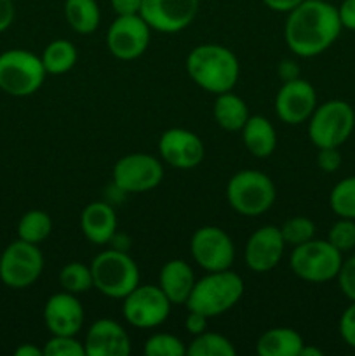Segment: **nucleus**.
<instances>
[{
  "mask_svg": "<svg viewBox=\"0 0 355 356\" xmlns=\"http://www.w3.org/2000/svg\"><path fill=\"white\" fill-rule=\"evenodd\" d=\"M341 21L338 7L331 2L303 0L287 13L284 38L289 51L299 58H315L326 52L340 37Z\"/></svg>",
  "mask_w": 355,
  "mask_h": 356,
  "instance_id": "nucleus-1",
  "label": "nucleus"
},
{
  "mask_svg": "<svg viewBox=\"0 0 355 356\" xmlns=\"http://www.w3.org/2000/svg\"><path fill=\"white\" fill-rule=\"evenodd\" d=\"M187 73L200 89L214 96L233 90L239 82L240 65L228 47L219 44L197 45L187 56Z\"/></svg>",
  "mask_w": 355,
  "mask_h": 356,
  "instance_id": "nucleus-2",
  "label": "nucleus"
},
{
  "mask_svg": "<svg viewBox=\"0 0 355 356\" xmlns=\"http://www.w3.org/2000/svg\"><path fill=\"white\" fill-rule=\"evenodd\" d=\"M246 285L240 275L232 270L209 271L204 278L195 282L187 308L198 312L207 318L230 312L242 299Z\"/></svg>",
  "mask_w": 355,
  "mask_h": 356,
  "instance_id": "nucleus-3",
  "label": "nucleus"
},
{
  "mask_svg": "<svg viewBox=\"0 0 355 356\" xmlns=\"http://www.w3.org/2000/svg\"><path fill=\"white\" fill-rule=\"evenodd\" d=\"M94 289L111 299H124L139 285V268L127 252L108 249L90 263Z\"/></svg>",
  "mask_w": 355,
  "mask_h": 356,
  "instance_id": "nucleus-4",
  "label": "nucleus"
},
{
  "mask_svg": "<svg viewBox=\"0 0 355 356\" xmlns=\"http://www.w3.org/2000/svg\"><path fill=\"white\" fill-rule=\"evenodd\" d=\"M277 198V190L270 177L261 170H239L226 184L228 205L240 216L256 218L270 211Z\"/></svg>",
  "mask_w": 355,
  "mask_h": 356,
  "instance_id": "nucleus-5",
  "label": "nucleus"
},
{
  "mask_svg": "<svg viewBox=\"0 0 355 356\" xmlns=\"http://www.w3.org/2000/svg\"><path fill=\"white\" fill-rule=\"evenodd\" d=\"M355 129V111L343 99L317 104L308 118V138L315 148H340Z\"/></svg>",
  "mask_w": 355,
  "mask_h": 356,
  "instance_id": "nucleus-6",
  "label": "nucleus"
},
{
  "mask_svg": "<svg viewBox=\"0 0 355 356\" xmlns=\"http://www.w3.org/2000/svg\"><path fill=\"white\" fill-rule=\"evenodd\" d=\"M44 63L26 49H9L0 54V90L13 97L33 96L44 83Z\"/></svg>",
  "mask_w": 355,
  "mask_h": 356,
  "instance_id": "nucleus-7",
  "label": "nucleus"
},
{
  "mask_svg": "<svg viewBox=\"0 0 355 356\" xmlns=\"http://www.w3.org/2000/svg\"><path fill=\"white\" fill-rule=\"evenodd\" d=\"M291 270L299 280L310 284H326L338 277L343 264V254L326 240H308L292 247Z\"/></svg>",
  "mask_w": 355,
  "mask_h": 356,
  "instance_id": "nucleus-8",
  "label": "nucleus"
},
{
  "mask_svg": "<svg viewBox=\"0 0 355 356\" xmlns=\"http://www.w3.org/2000/svg\"><path fill=\"white\" fill-rule=\"evenodd\" d=\"M44 271V254L38 245L17 238L0 256V280L9 289H28Z\"/></svg>",
  "mask_w": 355,
  "mask_h": 356,
  "instance_id": "nucleus-9",
  "label": "nucleus"
},
{
  "mask_svg": "<svg viewBox=\"0 0 355 356\" xmlns=\"http://www.w3.org/2000/svg\"><path fill=\"white\" fill-rule=\"evenodd\" d=\"M171 306L159 285H138L122 299V315L136 329H155L169 318Z\"/></svg>",
  "mask_w": 355,
  "mask_h": 356,
  "instance_id": "nucleus-10",
  "label": "nucleus"
},
{
  "mask_svg": "<svg viewBox=\"0 0 355 356\" xmlns=\"http://www.w3.org/2000/svg\"><path fill=\"white\" fill-rule=\"evenodd\" d=\"M162 162L148 153H131L113 165V184L122 193H146L162 183Z\"/></svg>",
  "mask_w": 355,
  "mask_h": 356,
  "instance_id": "nucleus-11",
  "label": "nucleus"
},
{
  "mask_svg": "<svg viewBox=\"0 0 355 356\" xmlns=\"http://www.w3.org/2000/svg\"><path fill=\"white\" fill-rule=\"evenodd\" d=\"M190 252L195 263L209 271L230 270L235 261V245L225 229L202 226L191 235Z\"/></svg>",
  "mask_w": 355,
  "mask_h": 356,
  "instance_id": "nucleus-12",
  "label": "nucleus"
},
{
  "mask_svg": "<svg viewBox=\"0 0 355 356\" xmlns=\"http://www.w3.org/2000/svg\"><path fill=\"white\" fill-rule=\"evenodd\" d=\"M152 28L139 14L117 16L106 33L108 51L120 61L141 58L150 45Z\"/></svg>",
  "mask_w": 355,
  "mask_h": 356,
  "instance_id": "nucleus-13",
  "label": "nucleus"
},
{
  "mask_svg": "<svg viewBox=\"0 0 355 356\" xmlns=\"http://www.w3.org/2000/svg\"><path fill=\"white\" fill-rule=\"evenodd\" d=\"M200 0H143L139 16L152 30L178 33L194 23Z\"/></svg>",
  "mask_w": 355,
  "mask_h": 356,
  "instance_id": "nucleus-14",
  "label": "nucleus"
},
{
  "mask_svg": "<svg viewBox=\"0 0 355 356\" xmlns=\"http://www.w3.org/2000/svg\"><path fill=\"white\" fill-rule=\"evenodd\" d=\"M160 159L174 169L188 170L200 165L205 156V146L195 132L173 127L162 132L159 139Z\"/></svg>",
  "mask_w": 355,
  "mask_h": 356,
  "instance_id": "nucleus-15",
  "label": "nucleus"
},
{
  "mask_svg": "<svg viewBox=\"0 0 355 356\" xmlns=\"http://www.w3.org/2000/svg\"><path fill=\"white\" fill-rule=\"evenodd\" d=\"M317 108V92L301 76L284 82L275 96V111L284 124L299 125L308 122Z\"/></svg>",
  "mask_w": 355,
  "mask_h": 356,
  "instance_id": "nucleus-16",
  "label": "nucleus"
},
{
  "mask_svg": "<svg viewBox=\"0 0 355 356\" xmlns=\"http://www.w3.org/2000/svg\"><path fill=\"white\" fill-rule=\"evenodd\" d=\"M285 250V242L282 238L281 228L277 226H261L247 238L244 249L246 266L254 273H268L278 266Z\"/></svg>",
  "mask_w": 355,
  "mask_h": 356,
  "instance_id": "nucleus-17",
  "label": "nucleus"
},
{
  "mask_svg": "<svg viewBox=\"0 0 355 356\" xmlns=\"http://www.w3.org/2000/svg\"><path fill=\"white\" fill-rule=\"evenodd\" d=\"M84 306L75 294L63 291L45 301L44 322L52 336H77L84 327Z\"/></svg>",
  "mask_w": 355,
  "mask_h": 356,
  "instance_id": "nucleus-18",
  "label": "nucleus"
},
{
  "mask_svg": "<svg viewBox=\"0 0 355 356\" xmlns=\"http://www.w3.org/2000/svg\"><path fill=\"white\" fill-rule=\"evenodd\" d=\"M86 356H129L131 339L124 327L110 318H100L87 329L84 337Z\"/></svg>",
  "mask_w": 355,
  "mask_h": 356,
  "instance_id": "nucleus-19",
  "label": "nucleus"
},
{
  "mask_svg": "<svg viewBox=\"0 0 355 356\" xmlns=\"http://www.w3.org/2000/svg\"><path fill=\"white\" fill-rule=\"evenodd\" d=\"M80 228L90 243L104 245L113 240L117 232V214L106 202H90L80 214Z\"/></svg>",
  "mask_w": 355,
  "mask_h": 356,
  "instance_id": "nucleus-20",
  "label": "nucleus"
},
{
  "mask_svg": "<svg viewBox=\"0 0 355 356\" xmlns=\"http://www.w3.org/2000/svg\"><path fill=\"white\" fill-rule=\"evenodd\" d=\"M195 273L190 264L183 259H171L159 273V287L174 305H187L195 287Z\"/></svg>",
  "mask_w": 355,
  "mask_h": 356,
  "instance_id": "nucleus-21",
  "label": "nucleus"
},
{
  "mask_svg": "<svg viewBox=\"0 0 355 356\" xmlns=\"http://www.w3.org/2000/svg\"><path fill=\"white\" fill-rule=\"evenodd\" d=\"M240 134L247 152L256 159H267L277 148V132L267 117L251 115Z\"/></svg>",
  "mask_w": 355,
  "mask_h": 356,
  "instance_id": "nucleus-22",
  "label": "nucleus"
},
{
  "mask_svg": "<svg viewBox=\"0 0 355 356\" xmlns=\"http://www.w3.org/2000/svg\"><path fill=\"white\" fill-rule=\"evenodd\" d=\"M303 344L305 341L298 330L275 327L258 337L256 353L260 356H299Z\"/></svg>",
  "mask_w": 355,
  "mask_h": 356,
  "instance_id": "nucleus-23",
  "label": "nucleus"
},
{
  "mask_svg": "<svg viewBox=\"0 0 355 356\" xmlns=\"http://www.w3.org/2000/svg\"><path fill=\"white\" fill-rule=\"evenodd\" d=\"M212 117H214V122L223 131L240 132L251 115L246 101L237 96V94H233L232 90H228V92L216 96L214 106H212Z\"/></svg>",
  "mask_w": 355,
  "mask_h": 356,
  "instance_id": "nucleus-24",
  "label": "nucleus"
},
{
  "mask_svg": "<svg viewBox=\"0 0 355 356\" xmlns=\"http://www.w3.org/2000/svg\"><path fill=\"white\" fill-rule=\"evenodd\" d=\"M65 17L73 31L90 35L100 28L101 9L96 0H65Z\"/></svg>",
  "mask_w": 355,
  "mask_h": 356,
  "instance_id": "nucleus-25",
  "label": "nucleus"
},
{
  "mask_svg": "<svg viewBox=\"0 0 355 356\" xmlns=\"http://www.w3.org/2000/svg\"><path fill=\"white\" fill-rule=\"evenodd\" d=\"M40 59L44 63L45 72L51 73V75H63L75 66L79 52L72 42L58 38V40H52L51 44H47Z\"/></svg>",
  "mask_w": 355,
  "mask_h": 356,
  "instance_id": "nucleus-26",
  "label": "nucleus"
},
{
  "mask_svg": "<svg viewBox=\"0 0 355 356\" xmlns=\"http://www.w3.org/2000/svg\"><path fill=\"white\" fill-rule=\"evenodd\" d=\"M52 233V219L45 211H28L17 222V238L38 245Z\"/></svg>",
  "mask_w": 355,
  "mask_h": 356,
  "instance_id": "nucleus-27",
  "label": "nucleus"
},
{
  "mask_svg": "<svg viewBox=\"0 0 355 356\" xmlns=\"http://www.w3.org/2000/svg\"><path fill=\"white\" fill-rule=\"evenodd\" d=\"M190 356H235L237 350L228 337L216 332H202L195 336L190 346H187Z\"/></svg>",
  "mask_w": 355,
  "mask_h": 356,
  "instance_id": "nucleus-28",
  "label": "nucleus"
},
{
  "mask_svg": "<svg viewBox=\"0 0 355 356\" xmlns=\"http://www.w3.org/2000/svg\"><path fill=\"white\" fill-rule=\"evenodd\" d=\"M59 285L70 294H84L94 287L90 266L84 263H68L59 271Z\"/></svg>",
  "mask_w": 355,
  "mask_h": 356,
  "instance_id": "nucleus-29",
  "label": "nucleus"
},
{
  "mask_svg": "<svg viewBox=\"0 0 355 356\" xmlns=\"http://www.w3.org/2000/svg\"><path fill=\"white\" fill-rule=\"evenodd\" d=\"M329 207L338 218L355 221V176L345 177L334 184L329 195Z\"/></svg>",
  "mask_w": 355,
  "mask_h": 356,
  "instance_id": "nucleus-30",
  "label": "nucleus"
},
{
  "mask_svg": "<svg viewBox=\"0 0 355 356\" xmlns=\"http://www.w3.org/2000/svg\"><path fill=\"white\" fill-rule=\"evenodd\" d=\"M145 356H184L187 346L180 337L167 332H157L143 344Z\"/></svg>",
  "mask_w": 355,
  "mask_h": 356,
  "instance_id": "nucleus-31",
  "label": "nucleus"
},
{
  "mask_svg": "<svg viewBox=\"0 0 355 356\" xmlns=\"http://www.w3.org/2000/svg\"><path fill=\"white\" fill-rule=\"evenodd\" d=\"M285 245H301L315 236V222L306 216H294L281 226Z\"/></svg>",
  "mask_w": 355,
  "mask_h": 356,
  "instance_id": "nucleus-32",
  "label": "nucleus"
},
{
  "mask_svg": "<svg viewBox=\"0 0 355 356\" xmlns=\"http://www.w3.org/2000/svg\"><path fill=\"white\" fill-rule=\"evenodd\" d=\"M327 242L336 247L341 254L355 249V221L354 219L340 218L327 233Z\"/></svg>",
  "mask_w": 355,
  "mask_h": 356,
  "instance_id": "nucleus-33",
  "label": "nucleus"
},
{
  "mask_svg": "<svg viewBox=\"0 0 355 356\" xmlns=\"http://www.w3.org/2000/svg\"><path fill=\"white\" fill-rule=\"evenodd\" d=\"M42 350L44 356H86L84 341L77 336H52Z\"/></svg>",
  "mask_w": 355,
  "mask_h": 356,
  "instance_id": "nucleus-34",
  "label": "nucleus"
},
{
  "mask_svg": "<svg viewBox=\"0 0 355 356\" xmlns=\"http://www.w3.org/2000/svg\"><path fill=\"white\" fill-rule=\"evenodd\" d=\"M336 280L345 298L350 302H355V256L343 259Z\"/></svg>",
  "mask_w": 355,
  "mask_h": 356,
  "instance_id": "nucleus-35",
  "label": "nucleus"
},
{
  "mask_svg": "<svg viewBox=\"0 0 355 356\" xmlns=\"http://www.w3.org/2000/svg\"><path fill=\"white\" fill-rule=\"evenodd\" d=\"M338 330L345 344L355 350V302H350V306L341 313Z\"/></svg>",
  "mask_w": 355,
  "mask_h": 356,
  "instance_id": "nucleus-36",
  "label": "nucleus"
},
{
  "mask_svg": "<svg viewBox=\"0 0 355 356\" xmlns=\"http://www.w3.org/2000/svg\"><path fill=\"white\" fill-rule=\"evenodd\" d=\"M317 165L324 172H336L341 167V153L338 148H319Z\"/></svg>",
  "mask_w": 355,
  "mask_h": 356,
  "instance_id": "nucleus-37",
  "label": "nucleus"
},
{
  "mask_svg": "<svg viewBox=\"0 0 355 356\" xmlns=\"http://www.w3.org/2000/svg\"><path fill=\"white\" fill-rule=\"evenodd\" d=\"M207 316L202 315V313L188 309L187 320H184V329H187V332L190 334V336L195 337L207 330Z\"/></svg>",
  "mask_w": 355,
  "mask_h": 356,
  "instance_id": "nucleus-38",
  "label": "nucleus"
},
{
  "mask_svg": "<svg viewBox=\"0 0 355 356\" xmlns=\"http://www.w3.org/2000/svg\"><path fill=\"white\" fill-rule=\"evenodd\" d=\"M338 16H340L341 26L355 31V0H343L338 7Z\"/></svg>",
  "mask_w": 355,
  "mask_h": 356,
  "instance_id": "nucleus-39",
  "label": "nucleus"
},
{
  "mask_svg": "<svg viewBox=\"0 0 355 356\" xmlns=\"http://www.w3.org/2000/svg\"><path fill=\"white\" fill-rule=\"evenodd\" d=\"M110 2L117 16H132V14H139L143 0H110Z\"/></svg>",
  "mask_w": 355,
  "mask_h": 356,
  "instance_id": "nucleus-40",
  "label": "nucleus"
},
{
  "mask_svg": "<svg viewBox=\"0 0 355 356\" xmlns=\"http://www.w3.org/2000/svg\"><path fill=\"white\" fill-rule=\"evenodd\" d=\"M277 73L282 79V82H291V80L299 79L301 70H299L298 63L292 61V59H282L281 65H278L277 68Z\"/></svg>",
  "mask_w": 355,
  "mask_h": 356,
  "instance_id": "nucleus-41",
  "label": "nucleus"
},
{
  "mask_svg": "<svg viewBox=\"0 0 355 356\" xmlns=\"http://www.w3.org/2000/svg\"><path fill=\"white\" fill-rule=\"evenodd\" d=\"M14 16H16V9H14L13 0H0V33L13 24Z\"/></svg>",
  "mask_w": 355,
  "mask_h": 356,
  "instance_id": "nucleus-42",
  "label": "nucleus"
},
{
  "mask_svg": "<svg viewBox=\"0 0 355 356\" xmlns=\"http://www.w3.org/2000/svg\"><path fill=\"white\" fill-rule=\"evenodd\" d=\"M301 2L303 0H263V3L268 7V9L274 10V13H282V14L291 13V10L296 9Z\"/></svg>",
  "mask_w": 355,
  "mask_h": 356,
  "instance_id": "nucleus-43",
  "label": "nucleus"
},
{
  "mask_svg": "<svg viewBox=\"0 0 355 356\" xmlns=\"http://www.w3.org/2000/svg\"><path fill=\"white\" fill-rule=\"evenodd\" d=\"M14 355L16 356H44V350H40L38 346H35V344H21V346H17L16 350H14Z\"/></svg>",
  "mask_w": 355,
  "mask_h": 356,
  "instance_id": "nucleus-44",
  "label": "nucleus"
},
{
  "mask_svg": "<svg viewBox=\"0 0 355 356\" xmlns=\"http://www.w3.org/2000/svg\"><path fill=\"white\" fill-rule=\"evenodd\" d=\"M324 351L319 350L317 346H308V344H303L299 356H322Z\"/></svg>",
  "mask_w": 355,
  "mask_h": 356,
  "instance_id": "nucleus-45",
  "label": "nucleus"
},
{
  "mask_svg": "<svg viewBox=\"0 0 355 356\" xmlns=\"http://www.w3.org/2000/svg\"><path fill=\"white\" fill-rule=\"evenodd\" d=\"M319 2H331V0H319Z\"/></svg>",
  "mask_w": 355,
  "mask_h": 356,
  "instance_id": "nucleus-46",
  "label": "nucleus"
},
{
  "mask_svg": "<svg viewBox=\"0 0 355 356\" xmlns=\"http://www.w3.org/2000/svg\"><path fill=\"white\" fill-rule=\"evenodd\" d=\"M0 256H2V252H0Z\"/></svg>",
  "mask_w": 355,
  "mask_h": 356,
  "instance_id": "nucleus-47",
  "label": "nucleus"
}]
</instances>
